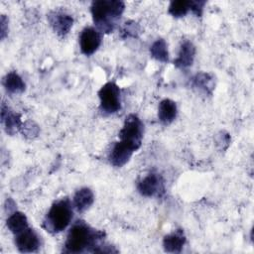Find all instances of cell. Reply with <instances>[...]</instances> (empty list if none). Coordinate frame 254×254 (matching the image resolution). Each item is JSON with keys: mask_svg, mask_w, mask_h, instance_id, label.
Segmentation results:
<instances>
[{"mask_svg": "<svg viewBox=\"0 0 254 254\" xmlns=\"http://www.w3.org/2000/svg\"><path fill=\"white\" fill-rule=\"evenodd\" d=\"M205 1L203 0H196V1H191L190 2V11L196 16L200 17L203 12V7L205 5Z\"/></svg>", "mask_w": 254, "mask_h": 254, "instance_id": "603a6c76", "label": "cell"}, {"mask_svg": "<svg viewBox=\"0 0 254 254\" xmlns=\"http://www.w3.org/2000/svg\"><path fill=\"white\" fill-rule=\"evenodd\" d=\"M191 86L204 94H211L214 89L213 76L208 72H198L191 78Z\"/></svg>", "mask_w": 254, "mask_h": 254, "instance_id": "e0dca14e", "label": "cell"}, {"mask_svg": "<svg viewBox=\"0 0 254 254\" xmlns=\"http://www.w3.org/2000/svg\"><path fill=\"white\" fill-rule=\"evenodd\" d=\"M8 18L5 15H1L0 19V34H1V40H4L5 37L8 34Z\"/></svg>", "mask_w": 254, "mask_h": 254, "instance_id": "cb8c5ba5", "label": "cell"}, {"mask_svg": "<svg viewBox=\"0 0 254 254\" xmlns=\"http://www.w3.org/2000/svg\"><path fill=\"white\" fill-rule=\"evenodd\" d=\"M137 190L141 195L146 197L162 196L165 192V183L161 175L149 173L139 181Z\"/></svg>", "mask_w": 254, "mask_h": 254, "instance_id": "8992f818", "label": "cell"}, {"mask_svg": "<svg viewBox=\"0 0 254 254\" xmlns=\"http://www.w3.org/2000/svg\"><path fill=\"white\" fill-rule=\"evenodd\" d=\"M94 201L93 191L89 188H81L77 190L72 197L73 208L77 212L86 211Z\"/></svg>", "mask_w": 254, "mask_h": 254, "instance_id": "9a60e30c", "label": "cell"}, {"mask_svg": "<svg viewBox=\"0 0 254 254\" xmlns=\"http://www.w3.org/2000/svg\"><path fill=\"white\" fill-rule=\"evenodd\" d=\"M125 10L121 0H95L90 5V13L96 29L100 33H112Z\"/></svg>", "mask_w": 254, "mask_h": 254, "instance_id": "7a4b0ae2", "label": "cell"}, {"mask_svg": "<svg viewBox=\"0 0 254 254\" xmlns=\"http://www.w3.org/2000/svg\"><path fill=\"white\" fill-rule=\"evenodd\" d=\"M101 45V33L94 27H85L79 35L80 51L85 56L94 54Z\"/></svg>", "mask_w": 254, "mask_h": 254, "instance_id": "9c48e42d", "label": "cell"}, {"mask_svg": "<svg viewBox=\"0 0 254 254\" xmlns=\"http://www.w3.org/2000/svg\"><path fill=\"white\" fill-rule=\"evenodd\" d=\"M47 19L53 31L60 37L67 35L73 25V18L71 15L61 10L51 11L47 15Z\"/></svg>", "mask_w": 254, "mask_h": 254, "instance_id": "ba28073f", "label": "cell"}, {"mask_svg": "<svg viewBox=\"0 0 254 254\" xmlns=\"http://www.w3.org/2000/svg\"><path fill=\"white\" fill-rule=\"evenodd\" d=\"M15 245L22 253L36 252L41 246V238L38 232L29 226L15 234Z\"/></svg>", "mask_w": 254, "mask_h": 254, "instance_id": "52a82bcc", "label": "cell"}, {"mask_svg": "<svg viewBox=\"0 0 254 254\" xmlns=\"http://www.w3.org/2000/svg\"><path fill=\"white\" fill-rule=\"evenodd\" d=\"M187 238L183 229H177L166 235L163 239V247L166 252L180 253L186 244Z\"/></svg>", "mask_w": 254, "mask_h": 254, "instance_id": "4fadbf2b", "label": "cell"}, {"mask_svg": "<svg viewBox=\"0 0 254 254\" xmlns=\"http://www.w3.org/2000/svg\"><path fill=\"white\" fill-rule=\"evenodd\" d=\"M6 225L8 229L15 235L29 227V222L25 213L15 210L7 217Z\"/></svg>", "mask_w": 254, "mask_h": 254, "instance_id": "ac0fdd59", "label": "cell"}, {"mask_svg": "<svg viewBox=\"0 0 254 254\" xmlns=\"http://www.w3.org/2000/svg\"><path fill=\"white\" fill-rule=\"evenodd\" d=\"M136 151L137 150L128 143L119 140L112 146L108 154V160L112 166L121 168L129 162L133 153Z\"/></svg>", "mask_w": 254, "mask_h": 254, "instance_id": "30bf717a", "label": "cell"}, {"mask_svg": "<svg viewBox=\"0 0 254 254\" xmlns=\"http://www.w3.org/2000/svg\"><path fill=\"white\" fill-rule=\"evenodd\" d=\"M195 57V47L190 41H185L182 43L178 57L174 61V64L181 69L191 66Z\"/></svg>", "mask_w": 254, "mask_h": 254, "instance_id": "7c38bea8", "label": "cell"}, {"mask_svg": "<svg viewBox=\"0 0 254 254\" xmlns=\"http://www.w3.org/2000/svg\"><path fill=\"white\" fill-rule=\"evenodd\" d=\"M144 135V124L141 119L135 114H129L124 121V124L119 131L118 137L120 141L128 143L136 150L141 147Z\"/></svg>", "mask_w": 254, "mask_h": 254, "instance_id": "277c9868", "label": "cell"}, {"mask_svg": "<svg viewBox=\"0 0 254 254\" xmlns=\"http://www.w3.org/2000/svg\"><path fill=\"white\" fill-rule=\"evenodd\" d=\"M2 83L5 90L9 94H20L24 92L26 88V84L23 78L16 71L8 72L3 77Z\"/></svg>", "mask_w": 254, "mask_h": 254, "instance_id": "2e32d148", "label": "cell"}, {"mask_svg": "<svg viewBox=\"0 0 254 254\" xmlns=\"http://www.w3.org/2000/svg\"><path fill=\"white\" fill-rule=\"evenodd\" d=\"M1 123L5 132L9 135H14L21 130L23 124L21 115L13 111L5 102L1 104Z\"/></svg>", "mask_w": 254, "mask_h": 254, "instance_id": "8fae6325", "label": "cell"}, {"mask_svg": "<svg viewBox=\"0 0 254 254\" xmlns=\"http://www.w3.org/2000/svg\"><path fill=\"white\" fill-rule=\"evenodd\" d=\"M72 208V202L67 197L55 201L44 218L43 227L54 234L62 232L71 222L73 215Z\"/></svg>", "mask_w": 254, "mask_h": 254, "instance_id": "3957f363", "label": "cell"}, {"mask_svg": "<svg viewBox=\"0 0 254 254\" xmlns=\"http://www.w3.org/2000/svg\"><path fill=\"white\" fill-rule=\"evenodd\" d=\"M190 0H176L172 1L169 5L168 12L175 18L186 16L190 11Z\"/></svg>", "mask_w": 254, "mask_h": 254, "instance_id": "ffe728a7", "label": "cell"}, {"mask_svg": "<svg viewBox=\"0 0 254 254\" xmlns=\"http://www.w3.org/2000/svg\"><path fill=\"white\" fill-rule=\"evenodd\" d=\"M178 107L174 100L170 98L163 99L158 106V118L164 125L171 124L177 117Z\"/></svg>", "mask_w": 254, "mask_h": 254, "instance_id": "5bb4252c", "label": "cell"}, {"mask_svg": "<svg viewBox=\"0 0 254 254\" xmlns=\"http://www.w3.org/2000/svg\"><path fill=\"white\" fill-rule=\"evenodd\" d=\"M99 109L105 115L114 114L121 108L120 88L114 82H107L98 91Z\"/></svg>", "mask_w": 254, "mask_h": 254, "instance_id": "5b68a950", "label": "cell"}, {"mask_svg": "<svg viewBox=\"0 0 254 254\" xmlns=\"http://www.w3.org/2000/svg\"><path fill=\"white\" fill-rule=\"evenodd\" d=\"M104 235L103 231L93 229L83 220H77L68 230L64 245V252H95L96 248L99 246V241L103 239Z\"/></svg>", "mask_w": 254, "mask_h": 254, "instance_id": "6da1fadb", "label": "cell"}, {"mask_svg": "<svg viewBox=\"0 0 254 254\" xmlns=\"http://www.w3.org/2000/svg\"><path fill=\"white\" fill-rule=\"evenodd\" d=\"M140 26L137 22L135 21H127L124 23V25L121 27L120 30V37L122 39H127V38H137L140 34Z\"/></svg>", "mask_w": 254, "mask_h": 254, "instance_id": "44dd1931", "label": "cell"}, {"mask_svg": "<svg viewBox=\"0 0 254 254\" xmlns=\"http://www.w3.org/2000/svg\"><path fill=\"white\" fill-rule=\"evenodd\" d=\"M150 54L155 60L167 63L169 61L168 45L164 39H157L150 47Z\"/></svg>", "mask_w": 254, "mask_h": 254, "instance_id": "d6986e66", "label": "cell"}, {"mask_svg": "<svg viewBox=\"0 0 254 254\" xmlns=\"http://www.w3.org/2000/svg\"><path fill=\"white\" fill-rule=\"evenodd\" d=\"M21 131L25 137L33 138V137L37 136V134L39 133V127L33 121H26L25 123L22 124Z\"/></svg>", "mask_w": 254, "mask_h": 254, "instance_id": "7402d4cb", "label": "cell"}]
</instances>
